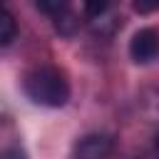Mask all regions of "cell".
<instances>
[{"mask_svg":"<svg viewBox=\"0 0 159 159\" xmlns=\"http://www.w3.org/2000/svg\"><path fill=\"white\" fill-rule=\"evenodd\" d=\"M25 94L42 107H62L70 99V82L57 67H35L22 80Z\"/></svg>","mask_w":159,"mask_h":159,"instance_id":"obj_1","label":"cell"},{"mask_svg":"<svg viewBox=\"0 0 159 159\" xmlns=\"http://www.w3.org/2000/svg\"><path fill=\"white\" fill-rule=\"evenodd\" d=\"M129 57L139 65H149L159 60V30L157 27H142L129 40Z\"/></svg>","mask_w":159,"mask_h":159,"instance_id":"obj_2","label":"cell"},{"mask_svg":"<svg viewBox=\"0 0 159 159\" xmlns=\"http://www.w3.org/2000/svg\"><path fill=\"white\" fill-rule=\"evenodd\" d=\"M112 147H114V139L109 134L92 132V134H84L75 142L72 159H107Z\"/></svg>","mask_w":159,"mask_h":159,"instance_id":"obj_3","label":"cell"},{"mask_svg":"<svg viewBox=\"0 0 159 159\" xmlns=\"http://www.w3.org/2000/svg\"><path fill=\"white\" fill-rule=\"evenodd\" d=\"M15 37H17V22L5 7H0V45H10Z\"/></svg>","mask_w":159,"mask_h":159,"instance_id":"obj_4","label":"cell"},{"mask_svg":"<svg viewBox=\"0 0 159 159\" xmlns=\"http://www.w3.org/2000/svg\"><path fill=\"white\" fill-rule=\"evenodd\" d=\"M55 27H57V32H62V35H72V32L80 27V20H77L75 12L67 7V10H62V12L55 17Z\"/></svg>","mask_w":159,"mask_h":159,"instance_id":"obj_5","label":"cell"},{"mask_svg":"<svg viewBox=\"0 0 159 159\" xmlns=\"http://www.w3.org/2000/svg\"><path fill=\"white\" fill-rule=\"evenodd\" d=\"M157 149H159V134H157Z\"/></svg>","mask_w":159,"mask_h":159,"instance_id":"obj_6","label":"cell"},{"mask_svg":"<svg viewBox=\"0 0 159 159\" xmlns=\"http://www.w3.org/2000/svg\"><path fill=\"white\" fill-rule=\"evenodd\" d=\"M0 7H2V5H0Z\"/></svg>","mask_w":159,"mask_h":159,"instance_id":"obj_7","label":"cell"}]
</instances>
